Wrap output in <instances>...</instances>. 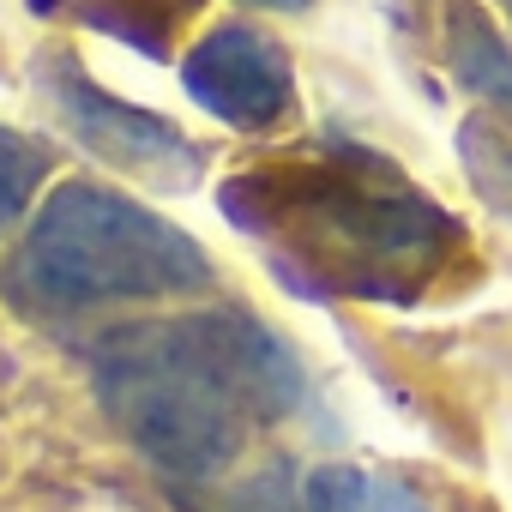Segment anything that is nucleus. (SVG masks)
Listing matches in <instances>:
<instances>
[{"instance_id": "f257e3e1", "label": "nucleus", "mask_w": 512, "mask_h": 512, "mask_svg": "<svg viewBox=\"0 0 512 512\" xmlns=\"http://www.w3.org/2000/svg\"><path fill=\"white\" fill-rule=\"evenodd\" d=\"M91 386L115 428L169 476H217L253 422L302 404L290 344L241 308L109 332L91 356Z\"/></svg>"}, {"instance_id": "f03ea898", "label": "nucleus", "mask_w": 512, "mask_h": 512, "mask_svg": "<svg viewBox=\"0 0 512 512\" xmlns=\"http://www.w3.org/2000/svg\"><path fill=\"white\" fill-rule=\"evenodd\" d=\"M223 205L241 229L278 241L308 290L368 302H416L458 247L452 211L368 151L241 175Z\"/></svg>"}, {"instance_id": "7ed1b4c3", "label": "nucleus", "mask_w": 512, "mask_h": 512, "mask_svg": "<svg viewBox=\"0 0 512 512\" xmlns=\"http://www.w3.org/2000/svg\"><path fill=\"white\" fill-rule=\"evenodd\" d=\"M205 284L211 260L187 229L97 181L55 187L31 217L7 272H0V290L31 314H85L139 296H193Z\"/></svg>"}, {"instance_id": "20e7f679", "label": "nucleus", "mask_w": 512, "mask_h": 512, "mask_svg": "<svg viewBox=\"0 0 512 512\" xmlns=\"http://www.w3.org/2000/svg\"><path fill=\"white\" fill-rule=\"evenodd\" d=\"M181 85L205 115H217L223 127H241V133H272L296 109L290 55L253 25L205 31L181 61Z\"/></svg>"}, {"instance_id": "39448f33", "label": "nucleus", "mask_w": 512, "mask_h": 512, "mask_svg": "<svg viewBox=\"0 0 512 512\" xmlns=\"http://www.w3.org/2000/svg\"><path fill=\"white\" fill-rule=\"evenodd\" d=\"M43 85H49L61 121L79 133V145L97 151L103 163H115L127 175H145L157 187H187L199 175V151L169 121H157L151 109H133V103H121L109 91H97L73 61L49 55V79Z\"/></svg>"}, {"instance_id": "423d86ee", "label": "nucleus", "mask_w": 512, "mask_h": 512, "mask_svg": "<svg viewBox=\"0 0 512 512\" xmlns=\"http://www.w3.org/2000/svg\"><path fill=\"white\" fill-rule=\"evenodd\" d=\"M446 61H452V73L470 97L512 115V49L488 25V13L470 7V0H452L446 7Z\"/></svg>"}, {"instance_id": "0eeeda50", "label": "nucleus", "mask_w": 512, "mask_h": 512, "mask_svg": "<svg viewBox=\"0 0 512 512\" xmlns=\"http://www.w3.org/2000/svg\"><path fill=\"white\" fill-rule=\"evenodd\" d=\"M37 13H73L145 55H163V37L175 31V19L193 13V0H31Z\"/></svg>"}, {"instance_id": "6e6552de", "label": "nucleus", "mask_w": 512, "mask_h": 512, "mask_svg": "<svg viewBox=\"0 0 512 512\" xmlns=\"http://www.w3.org/2000/svg\"><path fill=\"white\" fill-rule=\"evenodd\" d=\"M308 512H428V500L368 464H320L308 476Z\"/></svg>"}, {"instance_id": "1a4fd4ad", "label": "nucleus", "mask_w": 512, "mask_h": 512, "mask_svg": "<svg viewBox=\"0 0 512 512\" xmlns=\"http://www.w3.org/2000/svg\"><path fill=\"white\" fill-rule=\"evenodd\" d=\"M458 157H464V175L482 193V205L512 223V139L500 127H488V121H464Z\"/></svg>"}, {"instance_id": "9d476101", "label": "nucleus", "mask_w": 512, "mask_h": 512, "mask_svg": "<svg viewBox=\"0 0 512 512\" xmlns=\"http://www.w3.org/2000/svg\"><path fill=\"white\" fill-rule=\"evenodd\" d=\"M37 181H43V151L31 139H19L13 127H0V229L25 217Z\"/></svg>"}, {"instance_id": "9b49d317", "label": "nucleus", "mask_w": 512, "mask_h": 512, "mask_svg": "<svg viewBox=\"0 0 512 512\" xmlns=\"http://www.w3.org/2000/svg\"><path fill=\"white\" fill-rule=\"evenodd\" d=\"M253 7H278V13H302V7H314V0H253Z\"/></svg>"}]
</instances>
